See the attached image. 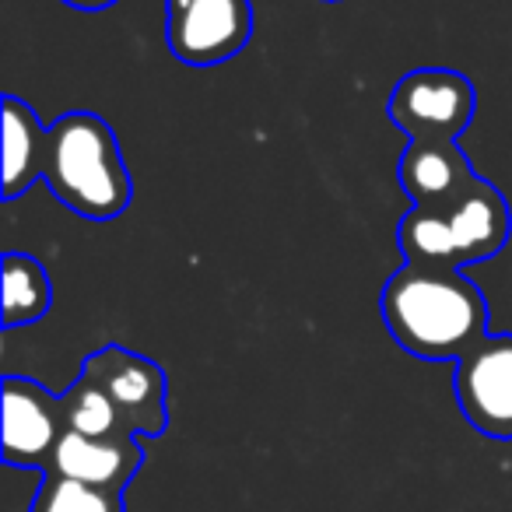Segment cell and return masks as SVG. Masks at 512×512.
I'll use <instances>...</instances> for the list:
<instances>
[{
  "label": "cell",
  "instance_id": "1",
  "mask_svg": "<svg viewBox=\"0 0 512 512\" xmlns=\"http://www.w3.org/2000/svg\"><path fill=\"white\" fill-rule=\"evenodd\" d=\"M379 309L393 341L428 362H460L488 337V306L456 267L404 264L386 281Z\"/></svg>",
  "mask_w": 512,
  "mask_h": 512
},
{
  "label": "cell",
  "instance_id": "2",
  "mask_svg": "<svg viewBox=\"0 0 512 512\" xmlns=\"http://www.w3.org/2000/svg\"><path fill=\"white\" fill-rule=\"evenodd\" d=\"M43 183L74 214L109 221L127 211L134 186L113 127L95 113H64L46 127Z\"/></svg>",
  "mask_w": 512,
  "mask_h": 512
},
{
  "label": "cell",
  "instance_id": "3",
  "mask_svg": "<svg viewBox=\"0 0 512 512\" xmlns=\"http://www.w3.org/2000/svg\"><path fill=\"white\" fill-rule=\"evenodd\" d=\"M477 95L467 74L446 67H421L393 85L386 116L411 141L453 144L474 120Z\"/></svg>",
  "mask_w": 512,
  "mask_h": 512
},
{
  "label": "cell",
  "instance_id": "4",
  "mask_svg": "<svg viewBox=\"0 0 512 512\" xmlns=\"http://www.w3.org/2000/svg\"><path fill=\"white\" fill-rule=\"evenodd\" d=\"M253 36L249 0H169L165 43L186 67H214L232 60Z\"/></svg>",
  "mask_w": 512,
  "mask_h": 512
},
{
  "label": "cell",
  "instance_id": "5",
  "mask_svg": "<svg viewBox=\"0 0 512 512\" xmlns=\"http://www.w3.org/2000/svg\"><path fill=\"white\" fill-rule=\"evenodd\" d=\"M453 386L474 432L512 439V334L481 337L456 362Z\"/></svg>",
  "mask_w": 512,
  "mask_h": 512
},
{
  "label": "cell",
  "instance_id": "6",
  "mask_svg": "<svg viewBox=\"0 0 512 512\" xmlns=\"http://www.w3.org/2000/svg\"><path fill=\"white\" fill-rule=\"evenodd\" d=\"M81 372L95 379L102 390L113 397V404L120 407L123 421L134 435H155L165 432L169 414H165V376L151 358L134 355V351L109 344L99 348L95 355L85 358Z\"/></svg>",
  "mask_w": 512,
  "mask_h": 512
},
{
  "label": "cell",
  "instance_id": "7",
  "mask_svg": "<svg viewBox=\"0 0 512 512\" xmlns=\"http://www.w3.org/2000/svg\"><path fill=\"white\" fill-rule=\"evenodd\" d=\"M64 404L39 383L22 376H4V463L39 467L57 453L64 435Z\"/></svg>",
  "mask_w": 512,
  "mask_h": 512
},
{
  "label": "cell",
  "instance_id": "8",
  "mask_svg": "<svg viewBox=\"0 0 512 512\" xmlns=\"http://www.w3.org/2000/svg\"><path fill=\"white\" fill-rule=\"evenodd\" d=\"M144 453L137 446V435H113V439H92L74 428H64L53 453V474L71 477V481L92 484V488L120 491L130 477L141 470Z\"/></svg>",
  "mask_w": 512,
  "mask_h": 512
},
{
  "label": "cell",
  "instance_id": "9",
  "mask_svg": "<svg viewBox=\"0 0 512 512\" xmlns=\"http://www.w3.org/2000/svg\"><path fill=\"white\" fill-rule=\"evenodd\" d=\"M477 183V172L470 169L460 144H425L411 141L400 158V186L414 207L446 214L470 186Z\"/></svg>",
  "mask_w": 512,
  "mask_h": 512
},
{
  "label": "cell",
  "instance_id": "10",
  "mask_svg": "<svg viewBox=\"0 0 512 512\" xmlns=\"http://www.w3.org/2000/svg\"><path fill=\"white\" fill-rule=\"evenodd\" d=\"M446 218H449V232H453V242H456V260H460V267L491 260V256L505 246V239H509V225H512L509 204H505L502 193L481 176H477V183L449 207Z\"/></svg>",
  "mask_w": 512,
  "mask_h": 512
},
{
  "label": "cell",
  "instance_id": "11",
  "mask_svg": "<svg viewBox=\"0 0 512 512\" xmlns=\"http://www.w3.org/2000/svg\"><path fill=\"white\" fill-rule=\"evenodd\" d=\"M46 127L18 95H4V200H18L43 179Z\"/></svg>",
  "mask_w": 512,
  "mask_h": 512
},
{
  "label": "cell",
  "instance_id": "12",
  "mask_svg": "<svg viewBox=\"0 0 512 512\" xmlns=\"http://www.w3.org/2000/svg\"><path fill=\"white\" fill-rule=\"evenodd\" d=\"M0 295H4V330L29 327L50 313L53 285L46 267L29 253H8L0 264Z\"/></svg>",
  "mask_w": 512,
  "mask_h": 512
},
{
  "label": "cell",
  "instance_id": "13",
  "mask_svg": "<svg viewBox=\"0 0 512 512\" xmlns=\"http://www.w3.org/2000/svg\"><path fill=\"white\" fill-rule=\"evenodd\" d=\"M60 404H64L67 428H74V432H81V435H92V439L134 435L127 428V421H123L120 407L113 404V397H109L88 372H81V376L60 393Z\"/></svg>",
  "mask_w": 512,
  "mask_h": 512
},
{
  "label": "cell",
  "instance_id": "14",
  "mask_svg": "<svg viewBox=\"0 0 512 512\" xmlns=\"http://www.w3.org/2000/svg\"><path fill=\"white\" fill-rule=\"evenodd\" d=\"M397 242L404 249L407 264H432V267H456V242L449 232V218L439 211H425V207H411L397 228Z\"/></svg>",
  "mask_w": 512,
  "mask_h": 512
},
{
  "label": "cell",
  "instance_id": "15",
  "mask_svg": "<svg viewBox=\"0 0 512 512\" xmlns=\"http://www.w3.org/2000/svg\"><path fill=\"white\" fill-rule=\"evenodd\" d=\"M36 512H123V495L71 481V477H50Z\"/></svg>",
  "mask_w": 512,
  "mask_h": 512
},
{
  "label": "cell",
  "instance_id": "16",
  "mask_svg": "<svg viewBox=\"0 0 512 512\" xmlns=\"http://www.w3.org/2000/svg\"><path fill=\"white\" fill-rule=\"evenodd\" d=\"M64 4L74 11H102V8H113L116 0H64Z\"/></svg>",
  "mask_w": 512,
  "mask_h": 512
}]
</instances>
